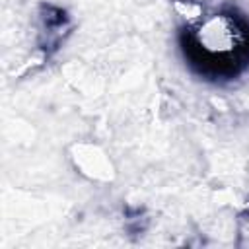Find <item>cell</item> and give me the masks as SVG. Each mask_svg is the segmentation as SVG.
<instances>
[{"mask_svg":"<svg viewBox=\"0 0 249 249\" xmlns=\"http://www.w3.org/2000/svg\"><path fill=\"white\" fill-rule=\"evenodd\" d=\"M195 47L204 62L228 64L245 47V31L230 14H212L195 27Z\"/></svg>","mask_w":249,"mask_h":249,"instance_id":"cell-1","label":"cell"},{"mask_svg":"<svg viewBox=\"0 0 249 249\" xmlns=\"http://www.w3.org/2000/svg\"><path fill=\"white\" fill-rule=\"evenodd\" d=\"M74 160H76V165L82 169V173L91 179H111L113 177V167H111L109 160L95 146L93 148L80 146L78 156H74Z\"/></svg>","mask_w":249,"mask_h":249,"instance_id":"cell-2","label":"cell"}]
</instances>
